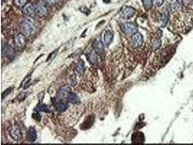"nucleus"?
<instances>
[{
	"label": "nucleus",
	"mask_w": 193,
	"mask_h": 145,
	"mask_svg": "<svg viewBox=\"0 0 193 145\" xmlns=\"http://www.w3.org/2000/svg\"><path fill=\"white\" fill-rule=\"evenodd\" d=\"M34 21L31 17H28L23 20L20 24L21 33L25 36H30L35 32Z\"/></svg>",
	"instance_id": "nucleus-1"
},
{
	"label": "nucleus",
	"mask_w": 193,
	"mask_h": 145,
	"mask_svg": "<svg viewBox=\"0 0 193 145\" xmlns=\"http://www.w3.org/2000/svg\"><path fill=\"white\" fill-rule=\"evenodd\" d=\"M9 134L11 138L15 141L21 140L23 138L22 131L19 127L14 124L11 126L9 131Z\"/></svg>",
	"instance_id": "nucleus-2"
},
{
	"label": "nucleus",
	"mask_w": 193,
	"mask_h": 145,
	"mask_svg": "<svg viewBox=\"0 0 193 145\" xmlns=\"http://www.w3.org/2000/svg\"><path fill=\"white\" fill-rule=\"evenodd\" d=\"M121 29L125 34L127 35H132L136 33L137 27L132 23H125L121 26Z\"/></svg>",
	"instance_id": "nucleus-3"
},
{
	"label": "nucleus",
	"mask_w": 193,
	"mask_h": 145,
	"mask_svg": "<svg viewBox=\"0 0 193 145\" xmlns=\"http://www.w3.org/2000/svg\"><path fill=\"white\" fill-rule=\"evenodd\" d=\"M34 7H35V13L39 17H45L47 14V8L44 2H39L36 3Z\"/></svg>",
	"instance_id": "nucleus-4"
},
{
	"label": "nucleus",
	"mask_w": 193,
	"mask_h": 145,
	"mask_svg": "<svg viewBox=\"0 0 193 145\" xmlns=\"http://www.w3.org/2000/svg\"><path fill=\"white\" fill-rule=\"evenodd\" d=\"M25 35L22 33H18L15 35L14 38L15 45L18 48H23L26 44V39Z\"/></svg>",
	"instance_id": "nucleus-5"
},
{
	"label": "nucleus",
	"mask_w": 193,
	"mask_h": 145,
	"mask_svg": "<svg viewBox=\"0 0 193 145\" xmlns=\"http://www.w3.org/2000/svg\"><path fill=\"white\" fill-rule=\"evenodd\" d=\"M135 13V10L133 8L127 7L124 8L121 12V16L124 19H131Z\"/></svg>",
	"instance_id": "nucleus-6"
},
{
	"label": "nucleus",
	"mask_w": 193,
	"mask_h": 145,
	"mask_svg": "<svg viewBox=\"0 0 193 145\" xmlns=\"http://www.w3.org/2000/svg\"><path fill=\"white\" fill-rule=\"evenodd\" d=\"M95 121V117L93 115L88 116L81 125L82 130H85L90 128L93 125Z\"/></svg>",
	"instance_id": "nucleus-7"
},
{
	"label": "nucleus",
	"mask_w": 193,
	"mask_h": 145,
	"mask_svg": "<svg viewBox=\"0 0 193 145\" xmlns=\"http://www.w3.org/2000/svg\"><path fill=\"white\" fill-rule=\"evenodd\" d=\"M23 12L28 16L32 17L35 14V7L32 3H27L24 6Z\"/></svg>",
	"instance_id": "nucleus-8"
},
{
	"label": "nucleus",
	"mask_w": 193,
	"mask_h": 145,
	"mask_svg": "<svg viewBox=\"0 0 193 145\" xmlns=\"http://www.w3.org/2000/svg\"><path fill=\"white\" fill-rule=\"evenodd\" d=\"M132 42L135 47H139L143 43V36L139 33H135L132 36Z\"/></svg>",
	"instance_id": "nucleus-9"
},
{
	"label": "nucleus",
	"mask_w": 193,
	"mask_h": 145,
	"mask_svg": "<svg viewBox=\"0 0 193 145\" xmlns=\"http://www.w3.org/2000/svg\"><path fill=\"white\" fill-rule=\"evenodd\" d=\"M37 138V134L35 129L33 127L29 128L28 132V139L30 142H34Z\"/></svg>",
	"instance_id": "nucleus-10"
},
{
	"label": "nucleus",
	"mask_w": 193,
	"mask_h": 145,
	"mask_svg": "<svg viewBox=\"0 0 193 145\" xmlns=\"http://www.w3.org/2000/svg\"><path fill=\"white\" fill-rule=\"evenodd\" d=\"M67 100L70 103L73 104H77L80 103V99L76 94L71 92L67 96Z\"/></svg>",
	"instance_id": "nucleus-11"
},
{
	"label": "nucleus",
	"mask_w": 193,
	"mask_h": 145,
	"mask_svg": "<svg viewBox=\"0 0 193 145\" xmlns=\"http://www.w3.org/2000/svg\"><path fill=\"white\" fill-rule=\"evenodd\" d=\"M132 142L135 144H141L144 141V135L142 133H137L132 135Z\"/></svg>",
	"instance_id": "nucleus-12"
},
{
	"label": "nucleus",
	"mask_w": 193,
	"mask_h": 145,
	"mask_svg": "<svg viewBox=\"0 0 193 145\" xmlns=\"http://www.w3.org/2000/svg\"><path fill=\"white\" fill-rule=\"evenodd\" d=\"M93 48L96 53L97 54H101L104 51V46L101 41H98L96 42L94 44Z\"/></svg>",
	"instance_id": "nucleus-13"
},
{
	"label": "nucleus",
	"mask_w": 193,
	"mask_h": 145,
	"mask_svg": "<svg viewBox=\"0 0 193 145\" xmlns=\"http://www.w3.org/2000/svg\"><path fill=\"white\" fill-rule=\"evenodd\" d=\"M114 34L110 31H106L104 35V42L106 45H110L113 40Z\"/></svg>",
	"instance_id": "nucleus-14"
},
{
	"label": "nucleus",
	"mask_w": 193,
	"mask_h": 145,
	"mask_svg": "<svg viewBox=\"0 0 193 145\" xmlns=\"http://www.w3.org/2000/svg\"><path fill=\"white\" fill-rule=\"evenodd\" d=\"M84 70V63L83 61H80L78 63L77 66L76 67V72L78 73L79 75H82L83 74Z\"/></svg>",
	"instance_id": "nucleus-15"
},
{
	"label": "nucleus",
	"mask_w": 193,
	"mask_h": 145,
	"mask_svg": "<svg viewBox=\"0 0 193 145\" xmlns=\"http://www.w3.org/2000/svg\"><path fill=\"white\" fill-rule=\"evenodd\" d=\"M169 6L172 11L177 10L180 7L178 0H169Z\"/></svg>",
	"instance_id": "nucleus-16"
},
{
	"label": "nucleus",
	"mask_w": 193,
	"mask_h": 145,
	"mask_svg": "<svg viewBox=\"0 0 193 145\" xmlns=\"http://www.w3.org/2000/svg\"><path fill=\"white\" fill-rule=\"evenodd\" d=\"M36 110L38 112H48L49 111L48 106L45 103H42V104L38 105L37 108H36Z\"/></svg>",
	"instance_id": "nucleus-17"
},
{
	"label": "nucleus",
	"mask_w": 193,
	"mask_h": 145,
	"mask_svg": "<svg viewBox=\"0 0 193 145\" xmlns=\"http://www.w3.org/2000/svg\"><path fill=\"white\" fill-rule=\"evenodd\" d=\"M169 12L167 10H165L163 12V13L161 15V19L162 21L163 24H165L167 23L168 21V18H169Z\"/></svg>",
	"instance_id": "nucleus-18"
},
{
	"label": "nucleus",
	"mask_w": 193,
	"mask_h": 145,
	"mask_svg": "<svg viewBox=\"0 0 193 145\" xmlns=\"http://www.w3.org/2000/svg\"><path fill=\"white\" fill-rule=\"evenodd\" d=\"M57 107L58 110L60 112H64L67 108V105L63 102H60L58 103Z\"/></svg>",
	"instance_id": "nucleus-19"
},
{
	"label": "nucleus",
	"mask_w": 193,
	"mask_h": 145,
	"mask_svg": "<svg viewBox=\"0 0 193 145\" xmlns=\"http://www.w3.org/2000/svg\"><path fill=\"white\" fill-rule=\"evenodd\" d=\"M13 90V87H9V88L6 89L5 91H3L2 94V100L3 99H5L6 97L8 95L12 92Z\"/></svg>",
	"instance_id": "nucleus-20"
},
{
	"label": "nucleus",
	"mask_w": 193,
	"mask_h": 145,
	"mask_svg": "<svg viewBox=\"0 0 193 145\" xmlns=\"http://www.w3.org/2000/svg\"><path fill=\"white\" fill-rule=\"evenodd\" d=\"M11 53H12L11 49L9 47L6 46L3 48H3L2 49V56L3 55H4V56H9V55H11Z\"/></svg>",
	"instance_id": "nucleus-21"
},
{
	"label": "nucleus",
	"mask_w": 193,
	"mask_h": 145,
	"mask_svg": "<svg viewBox=\"0 0 193 145\" xmlns=\"http://www.w3.org/2000/svg\"><path fill=\"white\" fill-rule=\"evenodd\" d=\"M69 94V93H68V89L65 87L62 88V89H60L59 91V95L60 96L62 97H65V96L67 97Z\"/></svg>",
	"instance_id": "nucleus-22"
},
{
	"label": "nucleus",
	"mask_w": 193,
	"mask_h": 145,
	"mask_svg": "<svg viewBox=\"0 0 193 145\" xmlns=\"http://www.w3.org/2000/svg\"><path fill=\"white\" fill-rule=\"evenodd\" d=\"M28 0H14V3L18 7H23L26 5Z\"/></svg>",
	"instance_id": "nucleus-23"
},
{
	"label": "nucleus",
	"mask_w": 193,
	"mask_h": 145,
	"mask_svg": "<svg viewBox=\"0 0 193 145\" xmlns=\"http://www.w3.org/2000/svg\"><path fill=\"white\" fill-rule=\"evenodd\" d=\"M144 5L145 9H150L152 6V0H144Z\"/></svg>",
	"instance_id": "nucleus-24"
},
{
	"label": "nucleus",
	"mask_w": 193,
	"mask_h": 145,
	"mask_svg": "<svg viewBox=\"0 0 193 145\" xmlns=\"http://www.w3.org/2000/svg\"><path fill=\"white\" fill-rule=\"evenodd\" d=\"M96 60H97V58H96L95 54L92 53L89 55L88 61H89V63L94 64L96 62Z\"/></svg>",
	"instance_id": "nucleus-25"
},
{
	"label": "nucleus",
	"mask_w": 193,
	"mask_h": 145,
	"mask_svg": "<svg viewBox=\"0 0 193 145\" xmlns=\"http://www.w3.org/2000/svg\"><path fill=\"white\" fill-rule=\"evenodd\" d=\"M25 80H26V81H23L24 84L23 85V87L24 90L27 89L30 86L31 83V78H30V77H28L27 78L25 79Z\"/></svg>",
	"instance_id": "nucleus-26"
},
{
	"label": "nucleus",
	"mask_w": 193,
	"mask_h": 145,
	"mask_svg": "<svg viewBox=\"0 0 193 145\" xmlns=\"http://www.w3.org/2000/svg\"><path fill=\"white\" fill-rule=\"evenodd\" d=\"M27 92H21V94H19V96H17V100L19 101H21L22 100H24V99L26 98L27 97Z\"/></svg>",
	"instance_id": "nucleus-27"
},
{
	"label": "nucleus",
	"mask_w": 193,
	"mask_h": 145,
	"mask_svg": "<svg viewBox=\"0 0 193 145\" xmlns=\"http://www.w3.org/2000/svg\"><path fill=\"white\" fill-rule=\"evenodd\" d=\"M160 41L159 40H156L155 42L153 43L152 44V47L154 48V49H157V48H158V47H160Z\"/></svg>",
	"instance_id": "nucleus-28"
},
{
	"label": "nucleus",
	"mask_w": 193,
	"mask_h": 145,
	"mask_svg": "<svg viewBox=\"0 0 193 145\" xmlns=\"http://www.w3.org/2000/svg\"><path fill=\"white\" fill-rule=\"evenodd\" d=\"M38 111L37 112H34L33 114H32V116L35 120L39 121V120H40V119H41V116L40 115L39 113H38Z\"/></svg>",
	"instance_id": "nucleus-29"
},
{
	"label": "nucleus",
	"mask_w": 193,
	"mask_h": 145,
	"mask_svg": "<svg viewBox=\"0 0 193 145\" xmlns=\"http://www.w3.org/2000/svg\"><path fill=\"white\" fill-rule=\"evenodd\" d=\"M164 1L165 0H155V2H156L157 6L160 7L162 5Z\"/></svg>",
	"instance_id": "nucleus-30"
},
{
	"label": "nucleus",
	"mask_w": 193,
	"mask_h": 145,
	"mask_svg": "<svg viewBox=\"0 0 193 145\" xmlns=\"http://www.w3.org/2000/svg\"><path fill=\"white\" fill-rule=\"evenodd\" d=\"M182 1L186 4H189L192 1V0H182Z\"/></svg>",
	"instance_id": "nucleus-31"
},
{
	"label": "nucleus",
	"mask_w": 193,
	"mask_h": 145,
	"mask_svg": "<svg viewBox=\"0 0 193 145\" xmlns=\"http://www.w3.org/2000/svg\"><path fill=\"white\" fill-rule=\"evenodd\" d=\"M45 1H46L47 2H51H51H55V1H56V0H45Z\"/></svg>",
	"instance_id": "nucleus-32"
},
{
	"label": "nucleus",
	"mask_w": 193,
	"mask_h": 145,
	"mask_svg": "<svg viewBox=\"0 0 193 145\" xmlns=\"http://www.w3.org/2000/svg\"><path fill=\"white\" fill-rule=\"evenodd\" d=\"M103 2H105V3H109V2H110V1L111 0H103Z\"/></svg>",
	"instance_id": "nucleus-33"
}]
</instances>
